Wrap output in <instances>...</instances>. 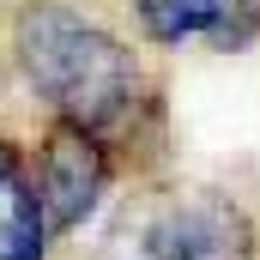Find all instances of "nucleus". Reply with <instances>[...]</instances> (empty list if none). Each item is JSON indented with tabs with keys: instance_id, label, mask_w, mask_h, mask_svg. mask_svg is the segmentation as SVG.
Masks as SVG:
<instances>
[{
	"instance_id": "nucleus-5",
	"label": "nucleus",
	"mask_w": 260,
	"mask_h": 260,
	"mask_svg": "<svg viewBox=\"0 0 260 260\" xmlns=\"http://www.w3.org/2000/svg\"><path fill=\"white\" fill-rule=\"evenodd\" d=\"M55 236L37 200L30 176V145H18L12 133H0V260H49Z\"/></svg>"
},
{
	"instance_id": "nucleus-2",
	"label": "nucleus",
	"mask_w": 260,
	"mask_h": 260,
	"mask_svg": "<svg viewBox=\"0 0 260 260\" xmlns=\"http://www.w3.org/2000/svg\"><path fill=\"white\" fill-rule=\"evenodd\" d=\"M103 260H260V230L224 188H151L127 206Z\"/></svg>"
},
{
	"instance_id": "nucleus-3",
	"label": "nucleus",
	"mask_w": 260,
	"mask_h": 260,
	"mask_svg": "<svg viewBox=\"0 0 260 260\" xmlns=\"http://www.w3.org/2000/svg\"><path fill=\"white\" fill-rule=\"evenodd\" d=\"M30 176H37V200H43L49 236L67 242L109 206L115 182L127 176V164L97 133L73 127V121H43V133L30 139Z\"/></svg>"
},
{
	"instance_id": "nucleus-1",
	"label": "nucleus",
	"mask_w": 260,
	"mask_h": 260,
	"mask_svg": "<svg viewBox=\"0 0 260 260\" xmlns=\"http://www.w3.org/2000/svg\"><path fill=\"white\" fill-rule=\"evenodd\" d=\"M6 55L43 121H73L121 151L127 170H157L170 151V97L145 43L91 0H18Z\"/></svg>"
},
{
	"instance_id": "nucleus-4",
	"label": "nucleus",
	"mask_w": 260,
	"mask_h": 260,
	"mask_svg": "<svg viewBox=\"0 0 260 260\" xmlns=\"http://www.w3.org/2000/svg\"><path fill=\"white\" fill-rule=\"evenodd\" d=\"M121 18L145 49H164V55H182V49L236 55L260 43V0H121Z\"/></svg>"
}]
</instances>
